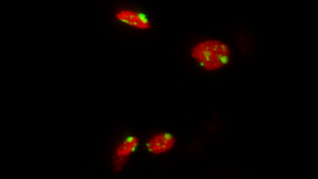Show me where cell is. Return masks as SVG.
Returning <instances> with one entry per match:
<instances>
[{
    "label": "cell",
    "instance_id": "obj_2",
    "mask_svg": "<svg viewBox=\"0 0 318 179\" xmlns=\"http://www.w3.org/2000/svg\"><path fill=\"white\" fill-rule=\"evenodd\" d=\"M122 139L123 149L125 154L132 155L136 153L139 149L140 139L135 134L129 131H126Z\"/></svg>",
    "mask_w": 318,
    "mask_h": 179
},
{
    "label": "cell",
    "instance_id": "obj_1",
    "mask_svg": "<svg viewBox=\"0 0 318 179\" xmlns=\"http://www.w3.org/2000/svg\"><path fill=\"white\" fill-rule=\"evenodd\" d=\"M176 139L171 132L165 131H155L143 142L145 150L151 154L161 155L172 150L176 145Z\"/></svg>",
    "mask_w": 318,
    "mask_h": 179
}]
</instances>
